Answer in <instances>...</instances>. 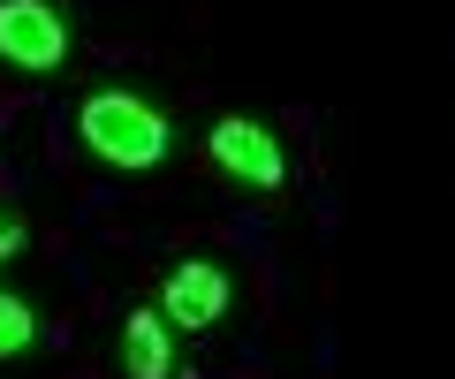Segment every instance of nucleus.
<instances>
[{
  "mask_svg": "<svg viewBox=\"0 0 455 379\" xmlns=\"http://www.w3.org/2000/svg\"><path fill=\"white\" fill-rule=\"evenodd\" d=\"M122 364H130V379H167L175 372V342H167L160 312H130L122 319Z\"/></svg>",
  "mask_w": 455,
  "mask_h": 379,
  "instance_id": "39448f33",
  "label": "nucleus"
},
{
  "mask_svg": "<svg viewBox=\"0 0 455 379\" xmlns=\"http://www.w3.org/2000/svg\"><path fill=\"white\" fill-rule=\"evenodd\" d=\"M31 334H38L31 304H16V296H0V357H23V349H31Z\"/></svg>",
  "mask_w": 455,
  "mask_h": 379,
  "instance_id": "423d86ee",
  "label": "nucleus"
},
{
  "mask_svg": "<svg viewBox=\"0 0 455 379\" xmlns=\"http://www.w3.org/2000/svg\"><path fill=\"white\" fill-rule=\"evenodd\" d=\"M23 243H31V235H23V220H16V213H0V265L16 258V250H23Z\"/></svg>",
  "mask_w": 455,
  "mask_h": 379,
  "instance_id": "0eeeda50",
  "label": "nucleus"
},
{
  "mask_svg": "<svg viewBox=\"0 0 455 379\" xmlns=\"http://www.w3.org/2000/svg\"><path fill=\"white\" fill-rule=\"evenodd\" d=\"M205 152H212L220 175L251 182V190H281V175H289L281 137L266 130V122H251V114H220V122H212V137H205Z\"/></svg>",
  "mask_w": 455,
  "mask_h": 379,
  "instance_id": "7ed1b4c3",
  "label": "nucleus"
},
{
  "mask_svg": "<svg viewBox=\"0 0 455 379\" xmlns=\"http://www.w3.org/2000/svg\"><path fill=\"white\" fill-rule=\"evenodd\" d=\"M0 61L23 76H53L68 61V16L53 0H0Z\"/></svg>",
  "mask_w": 455,
  "mask_h": 379,
  "instance_id": "f03ea898",
  "label": "nucleus"
},
{
  "mask_svg": "<svg viewBox=\"0 0 455 379\" xmlns=\"http://www.w3.org/2000/svg\"><path fill=\"white\" fill-rule=\"evenodd\" d=\"M76 137L99 152L107 167H160L167 152H175V130H167L160 107H145L137 91H92V99L76 107Z\"/></svg>",
  "mask_w": 455,
  "mask_h": 379,
  "instance_id": "f257e3e1",
  "label": "nucleus"
},
{
  "mask_svg": "<svg viewBox=\"0 0 455 379\" xmlns=\"http://www.w3.org/2000/svg\"><path fill=\"white\" fill-rule=\"evenodd\" d=\"M228 296H235V288H228V273L212 258H182L175 273L160 280V319H167V327L205 334V327H220V319H228Z\"/></svg>",
  "mask_w": 455,
  "mask_h": 379,
  "instance_id": "20e7f679",
  "label": "nucleus"
}]
</instances>
